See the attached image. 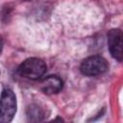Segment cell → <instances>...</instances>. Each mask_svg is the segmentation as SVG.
<instances>
[{"label":"cell","mask_w":123,"mask_h":123,"mask_svg":"<svg viewBox=\"0 0 123 123\" xmlns=\"http://www.w3.org/2000/svg\"><path fill=\"white\" fill-rule=\"evenodd\" d=\"M46 68L47 66L42 60L37 58H29L19 65L17 73L24 78L37 80L44 75Z\"/></svg>","instance_id":"cell-1"},{"label":"cell","mask_w":123,"mask_h":123,"mask_svg":"<svg viewBox=\"0 0 123 123\" xmlns=\"http://www.w3.org/2000/svg\"><path fill=\"white\" fill-rule=\"evenodd\" d=\"M16 111V98L12 89H4L0 97V122H11Z\"/></svg>","instance_id":"cell-2"},{"label":"cell","mask_w":123,"mask_h":123,"mask_svg":"<svg viewBox=\"0 0 123 123\" xmlns=\"http://www.w3.org/2000/svg\"><path fill=\"white\" fill-rule=\"evenodd\" d=\"M108 69L106 60L100 56H90L85 59L80 66L81 72L86 76H97Z\"/></svg>","instance_id":"cell-3"},{"label":"cell","mask_w":123,"mask_h":123,"mask_svg":"<svg viewBox=\"0 0 123 123\" xmlns=\"http://www.w3.org/2000/svg\"><path fill=\"white\" fill-rule=\"evenodd\" d=\"M108 44L111 55L118 62L122 61V33L119 29H112L108 34Z\"/></svg>","instance_id":"cell-4"},{"label":"cell","mask_w":123,"mask_h":123,"mask_svg":"<svg viewBox=\"0 0 123 123\" xmlns=\"http://www.w3.org/2000/svg\"><path fill=\"white\" fill-rule=\"evenodd\" d=\"M62 81L58 76H49L42 80L40 84V89L46 94L58 93L62 88Z\"/></svg>","instance_id":"cell-5"},{"label":"cell","mask_w":123,"mask_h":123,"mask_svg":"<svg viewBox=\"0 0 123 123\" xmlns=\"http://www.w3.org/2000/svg\"><path fill=\"white\" fill-rule=\"evenodd\" d=\"M27 116L30 121H40L44 117L42 109L37 105H32L28 108Z\"/></svg>","instance_id":"cell-6"},{"label":"cell","mask_w":123,"mask_h":123,"mask_svg":"<svg viewBox=\"0 0 123 123\" xmlns=\"http://www.w3.org/2000/svg\"><path fill=\"white\" fill-rule=\"evenodd\" d=\"M2 48H3V39H2V37L0 36V53L2 51Z\"/></svg>","instance_id":"cell-7"}]
</instances>
